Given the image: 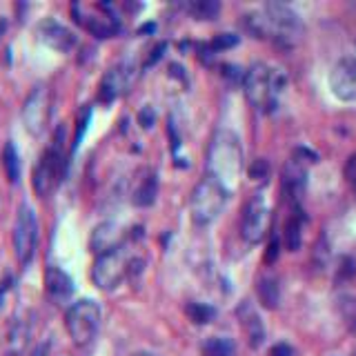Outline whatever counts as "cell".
Instances as JSON below:
<instances>
[{"label": "cell", "instance_id": "1", "mask_svg": "<svg viewBox=\"0 0 356 356\" xmlns=\"http://www.w3.org/2000/svg\"><path fill=\"white\" fill-rule=\"evenodd\" d=\"M243 25L254 38L274 40L276 45L285 47L296 45L305 31L299 14L283 3H267L263 12L247 14L243 18Z\"/></svg>", "mask_w": 356, "mask_h": 356}, {"label": "cell", "instance_id": "2", "mask_svg": "<svg viewBox=\"0 0 356 356\" xmlns=\"http://www.w3.org/2000/svg\"><path fill=\"white\" fill-rule=\"evenodd\" d=\"M240 172H243V150L236 134L227 130L216 132L207 152V176H212L216 183L225 187L227 194H232Z\"/></svg>", "mask_w": 356, "mask_h": 356}, {"label": "cell", "instance_id": "3", "mask_svg": "<svg viewBox=\"0 0 356 356\" xmlns=\"http://www.w3.org/2000/svg\"><path fill=\"white\" fill-rule=\"evenodd\" d=\"M283 85H285V76L278 69L265 65V62H254L243 76L245 96L249 105L260 114H269L276 109Z\"/></svg>", "mask_w": 356, "mask_h": 356}, {"label": "cell", "instance_id": "4", "mask_svg": "<svg viewBox=\"0 0 356 356\" xmlns=\"http://www.w3.org/2000/svg\"><path fill=\"white\" fill-rule=\"evenodd\" d=\"M65 139H67V130L65 125H58L54 132V141H51L49 148L40 154V159L34 167V174H31V185H34V192L40 198H47L51 192L56 190V185L62 181L65 176Z\"/></svg>", "mask_w": 356, "mask_h": 356}, {"label": "cell", "instance_id": "5", "mask_svg": "<svg viewBox=\"0 0 356 356\" xmlns=\"http://www.w3.org/2000/svg\"><path fill=\"white\" fill-rule=\"evenodd\" d=\"M227 190L216 183L212 176L201 178L198 185L194 187L192 192V198H190V209H192V221L196 225H212L218 216H221L223 207H225V201H227Z\"/></svg>", "mask_w": 356, "mask_h": 356}, {"label": "cell", "instance_id": "6", "mask_svg": "<svg viewBox=\"0 0 356 356\" xmlns=\"http://www.w3.org/2000/svg\"><path fill=\"white\" fill-rule=\"evenodd\" d=\"M65 328L69 332L71 341L78 348H85L94 339H96L98 328H100V305L91 299L76 301L74 305H69L65 314Z\"/></svg>", "mask_w": 356, "mask_h": 356}, {"label": "cell", "instance_id": "7", "mask_svg": "<svg viewBox=\"0 0 356 356\" xmlns=\"http://www.w3.org/2000/svg\"><path fill=\"white\" fill-rule=\"evenodd\" d=\"M127 269H130V258L125 256L123 247H114L109 252H103L96 256L91 267V281L98 290L112 292L127 276Z\"/></svg>", "mask_w": 356, "mask_h": 356}, {"label": "cell", "instance_id": "8", "mask_svg": "<svg viewBox=\"0 0 356 356\" xmlns=\"http://www.w3.org/2000/svg\"><path fill=\"white\" fill-rule=\"evenodd\" d=\"M38 245V218L36 212L27 203L18 207L16 223H14V252L18 263L27 267L36 254Z\"/></svg>", "mask_w": 356, "mask_h": 356}, {"label": "cell", "instance_id": "9", "mask_svg": "<svg viewBox=\"0 0 356 356\" xmlns=\"http://www.w3.org/2000/svg\"><path fill=\"white\" fill-rule=\"evenodd\" d=\"M71 14L74 20L85 27L91 36L96 38H112L121 29L118 18L112 14L109 5H96V7H85V5H71Z\"/></svg>", "mask_w": 356, "mask_h": 356}, {"label": "cell", "instance_id": "10", "mask_svg": "<svg viewBox=\"0 0 356 356\" xmlns=\"http://www.w3.org/2000/svg\"><path fill=\"white\" fill-rule=\"evenodd\" d=\"M269 227V207L263 194L249 196L243 209V221H240V234L249 245H256L265 238Z\"/></svg>", "mask_w": 356, "mask_h": 356}, {"label": "cell", "instance_id": "11", "mask_svg": "<svg viewBox=\"0 0 356 356\" xmlns=\"http://www.w3.org/2000/svg\"><path fill=\"white\" fill-rule=\"evenodd\" d=\"M51 114V94L45 85H38L31 89L23 105V123L25 130L31 136H40L45 132Z\"/></svg>", "mask_w": 356, "mask_h": 356}, {"label": "cell", "instance_id": "12", "mask_svg": "<svg viewBox=\"0 0 356 356\" xmlns=\"http://www.w3.org/2000/svg\"><path fill=\"white\" fill-rule=\"evenodd\" d=\"M330 89L339 100H356V58H341L332 67L330 74Z\"/></svg>", "mask_w": 356, "mask_h": 356}, {"label": "cell", "instance_id": "13", "mask_svg": "<svg viewBox=\"0 0 356 356\" xmlns=\"http://www.w3.org/2000/svg\"><path fill=\"white\" fill-rule=\"evenodd\" d=\"M38 38L51 49L60 51V54H69L71 49L78 45L76 34L69 27H65L62 23H58L56 18H45L40 20L38 25Z\"/></svg>", "mask_w": 356, "mask_h": 356}, {"label": "cell", "instance_id": "14", "mask_svg": "<svg viewBox=\"0 0 356 356\" xmlns=\"http://www.w3.org/2000/svg\"><path fill=\"white\" fill-rule=\"evenodd\" d=\"M132 82V67L127 62H118L112 69H107V74L103 76L100 87H98V100L100 103H114L118 96H123L127 91Z\"/></svg>", "mask_w": 356, "mask_h": 356}, {"label": "cell", "instance_id": "15", "mask_svg": "<svg viewBox=\"0 0 356 356\" xmlns=\"http://www.w3.org/2000/svg\"><path fill=\"white\" fill-rule=\"evenodd\" d=\"M305 185H308V170L303 165L301 159H292L285 170H283V194L287 196V201L294 205L299 212L303 194H305Z\"/></svg>", "mask_w": 356, "mask_h": 356}, {"label": "cell", "instance_id": "16", "mask_svg": "<svg viewBox=\"0 0 356 356\" xmlns=\"http://www.w3.org/2000/svg\"><path fill=\"white\" fill-rule=\"evenodd\" d=\"M45 294L56 305H65L74 294V281H71L67 272H62L56 265H49L45 269Z\"/></svg>", "mask_w": 356, "mask_h": 356}, {"label": "cell", "instance_id": "17", "mask_svg": "<svg viewBox=\"0 0 356 356\" xmlns=\"http://www.w3.org/2000/svg\"><path fill=\"white\" fill-rule=\"evenodd\" d=\"M236 314H238L240 328H243L245 337H247L249 348L258 350L260 345H263V341H265V326H263V321H260L256 310L249 305V303H243V305L238 308Z\"/></svg>", "mask_w": 356, "mask_h": 356}, {"label": "cell", "instance_id": "18", "mask_svg": "<svg viewBox=\"0 0 356 356\" xmlns=\"http://www.w3.org/2000/svg\"><path fill=\"white\" fill-rule=\"evenodd\" d=\"M156 196H159V178H156V174L152 170H148L139 181V185H136L132 201L136 207H150V205H154Z\"/></svg>", "mask_w": 356, "mask_h": 356}, {"label": "cell", "instance_id": "19", "mask_svg": "<svg viewBox=\"0 0 356 356\" xmlns=\"http://www.w3.org/2000/svg\"><path fill=\"white\" fill-rule=\"evenodd\" d=\"M91 247H94V252H98V254L109 252V249L118 247V229H116V225L103 223V225H98L96 229H94Z\"/></svg>", "mask_w": 356, "mask_h": 356}, {"label": "cell", "instance_id": "20", "mask_svg": "<svg viewBox=\"0 0 356 356\" xmlns=\"http://www.w3.org/2000/svg\"><path fill=\"white\" fill-rule=\"evenodd\" d=\"M256 294L260 305L267 308V310H276L278 303H281V287H278V281L274 276H263L258 278V285H256Z\"/></svg>", "mask_w": 356, "mask_h": 356}, {"label": "cell", "instance_id": "21", "mask_svg": "<svg viewBox=\"0 0 356 356\" xmlns=\"http://www.w3.org/2000/svg\"><path fill=\"white\" fill-rule=\"evenodd\" d=\"M187 14L194 16L196 20H214L221 14V3L218 0H190L185 5Z\"/></svg>", "mask_w": 356, "mask_h": 356}, {"label": "cell", "instance_id": "22", "mask_svg": "<svg viewBox=\"0 0 356 356\" xmlns=\"http://www.w3.org/2000/svg\"><path fill=\"white\" fill-rule=\"evenodd\" d=\"M303 212H299L294 216L287 218L285 227H283V240H285V247L290 252H299L301 249V243H303V234H301V221H303Z\"/></svg>", "mask_w": 356, "mask_h": 356}, {"label": "cell", "instance_id": "23", "mask_svg": "<svg viewBox=\"0 0 356 356\" xmlns=\"http://www.w3.org/2000/svg\"><path fill=\"white\" fill-rule=\"evenodd\" d=\"M201 350H203V356H234L236 345L232 339L214 337V339H207Z\"/></svg>", "mask_w": 356, "mask_h": 356}, {"label": "cell", "instance_id": "24", "mask_svg": "<svg viewBox=\"0 0 356 356\" xmlns=\"http://www.w3.org/2000/svg\"><path fill=\"white\" fill-rule=\"evenodd\" d=\"M3 165H5V174L9 183H18L20 181V159L18 152L14 148V143H7L3 150Z\"/></svg>", "mask_w": 356, "mask_h": 356}, {"label": "cell", "instance_id": "25", "mask_svg": "<svg viewBox=\"0 0 356 356\" xmlns=\"http://www.w3.org/2000/svg\"><path fill=\"white\" fill-rule=\"evenodd\" d=\"M185 314L196 326H207L216 319V310L212 305H205V303H187Z\"/></svg>", "mask_w": 356, "mask_h": 356}, {"label": "cell", "instance_id": "26", "mask_svg": "<svg viewBox=\"0 0 356 356\" xmlns=\"http://www.w3.org/2000/svg\"><path fill=\"white\" fill-rule=\"evenodd\" d=\"M27 337H29V328L25 326V323H16L12 334H9V345H12V352L14 354L23 352L25 343H27Z\"/></svg>", "mask_w": 356, "mask_h": 356}, {"label": "cell", "instance_id": "27", "mask_svg": "<svg viewBox=\"0 0 356 356\" xmlns=\"http://www.w3.org/2000/svg\"><path fill=\"white\" fill-rule=\"evenodd\" d=\"M89 118H91V109L89 107H82L80 114H78V127H76V136H74V143H71V152H76L82 143V136L87 132V125H89Z\"/></svg>", "mask_w": 356, "mask_h": 356}, {"label": "cell", "instance_id": "28", "mask_svg": "<svg viewBox=\"0 0 356 356\" xmlns=\"http://www.w3.org/2000/svg\"><path fill=\"white\" fill-rule=\"evenodd\" d=\"M238 45V36L236 34H218L212 38V43H209V49L212 51H225V49H232Z\"/></svg>", "mask_w": 356, "mask_h": 356}, {"label": "cell", "instance_id": "29", "mask_svg": "<svg viewBox=\"0 0 356 356\" xmlns=\"http://www.w3.org/2000/svg\"><path fill=\"white\" fill-rule=\"evenodd\" d=\"M267 176H269V163L265 159H258L249 165V178L252 181H267Z\"/></svg>", "mask_w": 356, "mask_h": 356}, {"label": "cell", "instance_id": "30", "mask_svg": "<svg viewBox=\"0 0 356 356\" xmlns=\"http://www.w3.org/2000/svg\"><path fill=\"white\" fill-rule=\"evenodd\" d=\"M328 256H330V252H328V240H326V236H321L317 249H314V263H317L319 267H326L328 265Z\"/></svg>", "mask_w": 356, "mask_h": 356}, {"label": "cell", "instance_id": "31", "mask_svg": "<svg viewBox=\"0 0 356 356\" xmlns=\"http://www.w3.org/2000/svg\"><path fill=\"white\" fill-rule=\"evenodd\" d=\"M278 247H281V245H278V238H276V236H272L269 245H267V252H265V263H267V265H272V263H274V260L278 258V252H281Z\"/></svg>", "mask_w": 356, "mask_h": 356}, {"label": "cell", "instance_id": "32", "mask_svg": "<svg viewBox=\"0 0 356 356\" xmlns=\"http://www.w3.org/2000/svg\"><path fill=\"white\" fill-rule=\"evenodd\" d=\"M139 121H141V125H143L145 130H150L152 125H154V121H156L154 109H152V107H143V109L139 112Z\"/></svg>", "mask_w": 356, "mask_h": 356}, {"label": "cell", "instance_id": "33", "mask_svg": "<svg viewBox=\"0 0 356 356\" xmlns=\"http://www.w3.org/2000/svg\"><path fill=\"white\" fill-rule=\"evenodd\" d=\"M345 178H348V183L356 185V152L345 163Z\"/></svg>", "mask_w": 356, "mask_h": 356}, {"label": "cell", "instance_id": "34", "mask_svg": "<svg viewBox=\"0 0 356 356\" xmlns=\"http://www.w3.org/2000/svg\"><path fill=\"white\" fill-rule=\"evenodd\" d=\"M167 49V43H159L156 45V49H152V54H150V58L145 60V67H152L154 62H159L161 60V56H163V51Z\"/></svg>", "mask_w": 356, "mask_h": 356}, {"label": "cell", "instance_id": "35", "mask_svg": "<svg viewBox=\"0 0 356 356\" xmlns=\"http://www.w3.org/2000/svg\"><path fill=\"white\" fill-rule=\"evenodd\" d=\"M269 356H294V350H292L287 343H278V345L272 348Z\"/></svg>", "mask_w": 356, "mask_h": 356}, {"label": "cell", "instance_id": "36", "mask_svg": "<svg viewBox=\"0 0 356 356\" xmlns=\"http://www.w3.org/2000/svg\"><path fill=\"white\" fill-rule=\"evenodd\" d=\"M49 350H51V345H49V341H45V343H40L34 352H31V356H49Z\"/></svg>", "mask_w": 356, "mask_h": 356}, {"label": "cell", "instance_id": "37", "mask_svg": "<svg viewBox=\"0 0 356 356\" xmlns=\"http://www.w3.org/2000/svg\"><path fill=\"white\" fill-rule=\"evenodd\" d=\"M134 356H159V354H152V352H136Z\"/></svg>", "mask_w": 356, "mask_h": 356}, {"label": "cell", "instance_id": "38", "mask_svg": "<svg viewBox=\"0 0 356 356\" xmlns=\"http://www.w3.org/2000/svg\"><path fill=\"white\" fill-rule=\"evenodd\" d=\"M5 27H7V23H5V20H0V34L5 31Z\"/></svg>", "mask_w": 356, "mask_h": 356}, {"label": "cell", "instance_id": "39", "mask_svg": "<svg viewBox=\"0 0 356 356\" xmlns=\"http://www.w3.org/2000/svg\"><path fill=\"white\" fill-rule=\"evenodd\" d=\"M5 290H7V285H3V287H0V301H3V294H5Z\"/></svg>", "mask_w": 356, "mask_h": 356}, {"label": "cell", "instance_id": "40", "mask_svg": "<svg viewBox=\"0 0 356 356\" xmlns=\"http://www.w3.org/2000/svg\"><path fill=\"white\" fill-rule=\"evenodd\" d=\"M354 192H356V185H354Z\"/></svg>", "mask_w": 356, "mask_h": 356}]
</instances>
